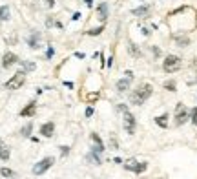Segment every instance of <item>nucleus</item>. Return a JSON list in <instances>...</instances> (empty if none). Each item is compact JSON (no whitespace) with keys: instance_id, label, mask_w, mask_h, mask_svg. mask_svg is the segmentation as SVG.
<instances>
[{"instance_id":"c9c22d12","label":"nucleus","mask_w":197,"mask_h":179,"mask_svg":"<svg viewBox=\"0 0 197 179\" xmlns=\"http://www.w3.org/2000/svg\"><path fill=\"white\" fill-rule=\"evenodd\" d=\"M79 19H80V13H75V15L71 17V20H79Z\"/></svg>"},{"instance_id":"1a4fd4ad","label":"nucleus","mask_w":197,"mask_h":179,"mask_svg":"<svg viewBox=\"0 0 197 179\" xmlns=\"http://www.w3.org/2000/svg\"><path fill=\"white\" fill-rule=\"evenodd\" d=\"M26 42H27V46H29L31 49H39V46H40V31H31L29 37L26 39Z\"/></svg>"},{"instance_id":"0eeeda50","label":"nucleus","mask_w":197,"mask_h":179,"mask_svg":"<svg viewBox=\"0 0 197 179\" xmlns=\"http://www.w3.org/2000/svg\"><path fill=\"white\" fill-rule=\"evenodd\" d=\"M124 168L126 170H130V172H133V174H142L146 168H148V163H139L137 159H128L124 163Z\"/></svg>"},{"instance_id":"473e14b6","label":"nucleus","mask_w":197,"mask_h":179,"mask_svg":"<svg viewBox=\"0 0 197 179\" xmlns=\"http://www.w3.org/2000/svg\"><path fill=\"white\" fill-rule=\"evenodd\" d=\"M124 75H126V77H128V79H133V71H130V70H128V71H126V73H124Z\"/></svg>"},{"instance_id":"2eb2a0df","label":"nucleus","mask_w":197,"mask_h":179,"mask_svg":"<svg viewBox=\"0 0 197 179\" xmlns=\"http://www.w3.org/2000/svg\"><path fill=\"white\" fill-rule=\"evenodd\" d=\"M132 15H135V17H140V19L148 17V15H150V6H140V7H135V9H132Z\"/></svg>"},{"instance_id":"a211bd4d","label":"nucleus","mask_w":197,"mask_h":179,"mask_svg":"<svg viewBox=\"0 0 197 179\" xmlns=\"http://www.w3.org/2000/svg\"><path fill=\"white\" fill-rule=\"evenodd\" d=\"M9 17H11V11H9V7L7 6H0V20H9Z\"/></svg>"},{"instance_id":"f03ea898","label":"nucleus","mask_w":197,"mask_h":179,"mask_svg":"<svg viewBox=\"0 0 197 179\" xmlns=\"http://www.w3.org/2000/svg\"><path fill=\"white\" fill-rule=\"evenodd\" d=\"M181 70V57H177V55H168L166 59L162 60V71L164 73H175V71H179Z\"/></svg>"},{"instance_id":"cd10ccee","label":"nucleus","mask_w":197,"mask_h":179,"mask_svg":"<svg viewBox=\"0 0 197 179\" xmlns=\"http://www.w3.org/2000/svg\"><path fill=\"white\" fill-rule=\"evenodd\" d=\"M110 146H111V148H113V150H117V148H119V143H117V139H115V137H113V135H111V137H110Z\"/></svg>"},{"instance_id":"aec40b11","label":"nucleus","mask_w":197,"mask_h":179,"mask_svg":"<svg viewBox=\"0 0 197 179\" xmlns=\"http://www.w3.org/2000/svg\"><path fill=\"white\" fill-rule=\"evenodd\" d=\"M98 97H100V93H98V92H91V93H88L84 99H86V102H88V104H93Z\"/></svg>"},{"instance_id":"a878e982","label":"nucleus","mask_w":197,"mask_h":179,"mask_svg":"<svg viewBox=\"0 0 197 179\" xmlns=\"http://www.w3.org/2000/svg\"><path fill=\"white\" fill-rule=\"evenodd\" d=\"M164 88H166L168 92H175L177 84H175V80H166V82H164Z\"/></svg>"},{"instance_id":"c756f323","label":"nucleus","mask_w":197,"mask_h":179,"mask_svg":"<svg viewBox=\"0 0 197 179\" xmlns=\"http://www.w3.org/2000/svg\"><path fill=\"white\" fill-rule=\"evenodd\" d=\"M53 53H55L53 46H48V59H51V57H53Z\"/></svg>"},{"instance_id":"f257e3e1","label":"nucleus","mask_w":197,"mask_h":179,"mask_svg":"<svg viewBox=\"0 0 197 179\" xmlns=\"http://www.w3.org/2000/svg\"><path fill=\"white\" fill-rule=\"evenodd\" d=\"M152 93H153V86L150 82H142V84H139L135 90H132L130 102L135 104V106H140V104H144L146 100L152 97Z\"/></svg>"},{"instance_id":"72a5a7b5","label":"nucleus","mask_w":197,"mask_h":179,"mask_svg":"<svg viewBox=\"0 0 197 179\" xmlns=\"http://www.w3.org/2000/svg\"><path fill=\"white\" fill-rule=\"evenodd\" d=\"M44 2H46L49 7H53V6H55V0H44Z\"/></svg>"},{"instance_id":"9b49d317","label":"nucleus","mask_w":197,"mask_h":179,"mask_svg":"<svg viewBox=\"0 0 197 179\" xmlns=\"http://www.w3.org/2000/svg\"><path fill=\"white\" fill-rule=\"evenodd\" d=\"M40 134H42L44 137H53V134H55V122H53V121L44 122V124L40 126Z\"/></svg>"},{"instance_id":"ddd939ff","label":"nucleus","mask_w":197,"mask_h":179,"mask_svg":"<svg viewBox=\"0 0 197 179\" xmlns=\"http://www.w3.org/2000/svg\"><path fill=\"white\" fill-rule=\"evenodd\" d=\"M90 139H91V143H93V150H97V152H100V154H102V152L106 150V148H104V143H102V139L98 137L95 132H93V134L90 135Z\"/></svg>"},{"instance_id":"58836bf2","label":"nucleus","mask_w":197,"mask_h":179,"mask_svg":"<svg viewBox=\"0 0 197 179\" xmlns=\"http://www.w3.org/2000/svg\"><path fill=\"white\" fill-rule=\"evenodd\" d=\"M84 2H86V6H90V7L93 6V0H84Z\"/></svg>"},{"instance_id":"4c0bfd02","label":"nucleus","mask_w":197,"mask_h":179,"mask_svg":"<svg viewBox=\"0 0 197 179\" xmlns=\"http://www.w3.org/2000/svg\"><path fill=\"white\" fill-rule=\"evenodd\" d=\"M75 57H77V59H84V53H80L79 51V53H75Z\"/></svg>"},{"instance_id":"bb28decb","label":"nucleus","mask_w":197,"mask_h":179,"mask_svg":"<svg viewBox=\"0 0 197 179\" xmlns=\"http://www.w3.org/2000/svg\"><path fill=\"white\" fill-rule=\"evenodd\" d=\"M190 117H192V122L197 126V108H192V112H190Z\"/></svg>"},{"instance_id":"7c9ffc66","label":"nucleus","mask_w":197,"mask_h":179,"mask_svg":"<svg viewBox=\"0 0 197 179\" xmlns=\"http://www.w3.org/2000/svg\"><path fill=\"white\" fill-rule=\"evenodd\" d=\"M91 115H93V108L88 106V108H86V117H91Z\"/></svg>"},{"instance_id":"c85d7f7f","label":"nucleus","mask_w":197,"mask_h":179,"mask_svg":"<svg viewBox=\"0 0 197 179\" xmlns=\"http://www.w3.org/2000/svg\"><path fill=\"white\" fill-rule=\"evenodd\" d=\"M60 154H62V157H66V156L69 154V146H66V144H64V146H60Z\"/></svg>"},{"instance_id":"20e7f679","label":"nucleus","mask_w":197,"mask_h":179,"mask_svg":"<svg viewBox=\"0 0 197 179\" xmlns=\"http://www.w3.org/2000/svg\"><path fill=\"white\" fill-rule=\"evenodd\" d=\"M120 113H122V119H124V130H126V134L128 135H133L135 134V126H137V121L133 117V113L130 110H124Z\"/></svg>"},{"instance_id":"423d86ee","label":"nucleus","mask_w":197,"mask_h":179,"mask_svg":"<svg viewBox=\"0 0 197 179\" xmlns=\"http://www.w3.org/2000/svg\"><path fill=\"white\" fill-rule=\"evenodd\" d=\"M188 119H190V110L182 102H179L175 106V126H182Z\"/></svg>"},{"instance_id":"4be33fe9","label":"nucleus","mask_w":197,"mask_h":179,"mask_svg":"<svg viewBox=\"0 0 197 179\" xmlns=\"http://www.w3.org/2000/svg\"><path fill=\"white\" fill-rule=\"evenodd\" d=\"M174 39H175V42H177L181 48H186V46L190 44V39H188V37H177V35H175Z\"/></svg>"},{"instance_id":"5701e85b","label":"nucleus","mask_w":197,"mask_h":179,"mask_svg":"<svg viewBox=\"0 0 197 179\" xmlns=\"http://www.w3.org/2000/svg\"><path fill=\"white\" fill-rule=\"evenodd\" d=\"M104 31V24H100L98 28H93V29H90V31H86L88 35H91V37H97V35H100Z\"/></svg>"},{"instance_id":"f3484780","label":"nucleus","mask_w":197,"mask_h":179,"mask_svg":"<svg viewBox=\"0 0 197 179\" xmlns=\"http://www.w3.org/2000/svg\"><path fill=\"white\" fill-rule=\"evenodd\" d=\"M155 124L161 128H168V113H162V115L155 117Z\"/></svg>"},{"instance_id":"e433bc0d","label":"nucleus","mask_w":197,"mask_h":179,"mask_svg":"<svg viewBox=\"0 0 197 179\" xmlns=\"http://www.w3.org/2000/svg\"><path fill=\"white\" fill-rule=\"evenodd\" d=\"M108 66H110V68L113 66V57H110V59H108Z\"/></svg>"},{"instance_id":"6ab92c4d","label":"nucleus","mask_w":197,"mask_h":179,"mask_svg":"<svg viewBox=\"0 0 197 179\" xmlns=\"http://www.w3.org/2000/svg\"><path fill=\"white\" fill-rule=\"evenodd\" d=\"M128 51H130V55H132V57H135V59H140V57H142L140 49H139L135 44H130V46H128Z\"/></svg>"},{"instance_id":"4468645a","label":"nucleus","mask_w":197,"mask_h":179,"mask_svg":"<svg viewBox=\"0 0 197 179\" xmlns=\"http://www.w3.org/2000/svg\"><path fill=\"white\" fill-rule=\"evenodd\" d=\"M130 84H132V79H128V77H124V79L117 80V92H119V93L128 92V90H130Z\"/></svg>"},{"instance_id":"dca6fc26","label":"nucleus","mask_w":197,"mask_h":179,"mask_svg":"<svg viewBox=\"0 0 197 179\" xmlns=\"http://www.w3.org/2000/svg\"><path fill=\"white\" fill-rule=\"evenodd\" d=\"M11 157V152H9V146L4 143V141L0 139V159L2 161H9Z\"/></svg>"},{"instance_id":"b1692460","label":"nucleus","mask_w":197,"mask_h":179,"mask_svg":"<svg viewBox=\"0 0 197 179\" xmlns=\"http://www.w3.org/2000/svg\"><path fill=\"white\" fill-rule=\"evenodd\" d=\"M31 130H33V124H31V122H27V124H26V126H24V128L20 130V134H22L24 137H29V134H31Z\"/></svg>"},{"instance_id":"9d476101","label":"nucleus","mask_w":197,"mask_h":179,"mask_svg":"<svg viewBox=\"0 0 197 179\" xmlns=\"http://www.w3.org/2000/svg\"><path fill=\"white\" fill-rule=\"evenodd\" d=\"M35 113H37V102L35 100H31L27 106H24L20 110V117H33Z\"/></svg>"},{"instance_id":"7ed1b4c3","label":"nucleus","mask_w":197,"mask_h":179,"mask_svg":"<svg viewBox=\"0 0 197 179\" xmlns=\"http://www.w3.org/2000/svg\"><path fill=\"white\" fill-rule=\"evenodd\" d=\"M24 82H26V71L20 70V71H17L11 79L6 82V88H7V90H19V88L24 86Z\"/></svg>"},{"instance_id":"393cba45","label":"nucleus","mask_w":197,"mask_h":179,"mask_svg":"<svg viewBox=\"0 0 197 179\" xmlns=\"http://www.w3.org/2000/svg\"><path fill=\"white\" fill-rule=\"evenodd\" d=\"M19 64H22V68H24L26 71H33V70H35V64H33V62H26V60H20Z\"/></svg>"},{"instance_id":"f8f14e48","label":"nucleus","mask_w":197,"mask_h":179,"mask_svg":"<svg viewBox=\"0 0 197 179\" xmlns=\"http://www.w3.org/2000/svg\"><path fill=\"white\" fill-rule=\"evenodd\" d=\"M97 19L104 24L106 22V19H108V4L106 2H100L97 7Z\"/></svg>"},{"instance_id":"412c9836","label":"nucleus","mask_w":197,"mask_h":179,"mask_svg":"<svg viewBox=\"0 0 197 179\" xmlns=\"http://www.w3.org/2000/svg\"><path fill=\"white\" fill-rule=\"evenodd\" d=\"M0 176H4V177H9V179H15V172L11 170V168H0Z\"/></svg>"},{"instance_id":"39448f33","label":"nucleus","mask_w":197,"mask_h":179,"mask_svg":"<svg viewBox=\"0 0 197 179\" xmlns=\"http://www.w3.org/2000/svg\"><path fill=\"white\" fill-rule=\"evenodd\" d=\"M55 164V157H44L33 166V176H42L44 172H48L51 166Z\"/></svg>"},{"instance_id":"f704fd0d","label":"nucleus","mask_w":197,"mask_h":179,"mask_svg":"<svg viewBox=\"0 0 197 179\" xmlns=\"http://www.w3.org/2000/svg\"><path fill=\"white\" fill-rule=\"evenodd\" d=\"M64 86H68V88L71 90V88H73V82H69V80H66V82H64Z\"/></svg>"},{"instance_id":"6e6552de","label":"nucleus","mask_w":197,"mask_h":179,"mask_svg":"<svg viewBox=\"0 0 197 179\" xmlns=\"http://www.w3.org/2000/svg\"><path fill=\"white\" fill-rule=\"evenodd\" d=\"M20 59L19 55H15V53H11V51H7L6 55H4V59H2V66L6 68V70H9L11 66H15V64H19Z\"/></svg>"},{"instance_id":"2f4dec72","label":"nucleus","mask_w":197,"mask_h":179,"mask_svg":"<svg viewBox=\"0 0 197 179\" xmlns=\"http://www.w3.org/2000/svg\"><path fill=\"white\" fill-rule=\"evenodd\" d=\"M152 51H153V55H155V57H159V55H161V49H159V48H155V46L152 48Z\"/></svg>"}]
</instances>
